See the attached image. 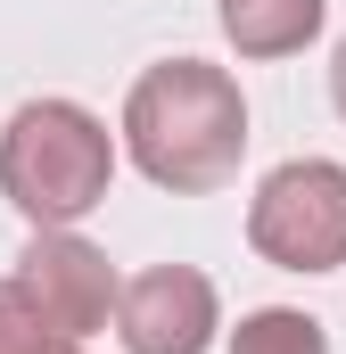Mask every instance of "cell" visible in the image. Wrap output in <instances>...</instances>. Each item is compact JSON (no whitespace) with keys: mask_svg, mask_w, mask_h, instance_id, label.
<instances>
[{"mask_svg":"<svg viewBox=\"0 0 346 354\" xmlns=\"http://www.w3.org/2000/svg\"><path fill=\"white\" fill-rule=\"evenodd\" d=\"M124 157L173 198H206L248 157V99L206 58H165L124 91Z\"/></svg>","mask_w":346,"mask_h":354,"instance_id":"6da1fadb","label":"cell"},{"mask_svg":"<svg viewBox=\"0 0 346 354\" xmlns=\"http://www.w3.org/2000/svg\"><path fill=\"white\" fill-rule=\"evenodd\" d=\"M116 189V132L83 99H25L0 124V198L33 231H75Z\"/></svg>","mask_w":346,"mask_h":354,"instance_id":"7a4b0ae2","label":"cell"},{"mask_svg":"<svg viewBox=\"0 0 346 354\" xmlns=\"http://www.w3.org/2000/svg\"><path fill=\"white\" fill-rule=\"evenodd\" d=\"M248 248L280 272H338L346 264V165L289 157L248 198Z\"/></svg>","mask_w":346,"mask_h":354,"instance_id":"3957f363","label":"cell"},{"mask_svg":"<svg viewBox=\"0 0 346 354\" xmlns=\"http://www.w3.org/2000/svg\"><path fill=\"white\" fill-rule=\"evenodd\" d=\"M8 280L25 288V305H33L58 338H91V330H107V313L124 305L116 264L91 248L83 231H33Z\"/></svg>","mask_w":346,"mask_h":354,"instance_id":"277c9868","label":"cell"},{"mask_svg":"<svg viewBox=\"0 0 346 354\" xmlns=\"http://www.w3.org/2000/svg\"><path fill=\"white\" fill-rule=\"evenodd\" d=\"M215 330H223V297L198 264H149L124 280V305H116L124 354H206Z\"/></svg>","mask_w":346,"mask_h":354,"instance_id":"5b68a950","label":"cell"},{"mask_svg":"<svg viewBox=\"0 0 346 354\" xmlns=\"http://www.w3.org/2000/svg\"><path fill=\"white\" fill-rule=\"evenodd\" d=\"M215 17H223V41L239 58H297L322 33L330 0H215Z\"/></svg>","mask_w":346,"mask_h":354,"instance_id":"8992f818","label":"cell"},{"mask_svg":"<svg viewBox=\"0 0 346 354\" xmlns=\"http://www.w3.org/2000/svg\"><path fill=\"white\" fill-rule=\"evenodd\" d=\"M231 354H330V338H322V322L297 313V305H256V313H239Z\"/></svg>","mask_w":346,"mask_h":354,"instance_id":"52a82bcc","label":"cell"},{"mask_svg":"<svg viewBox=\"0 0 346 354\" xmlns=\"http://www.w3.org/2000/svg\"><path fill=\"white\" fill-rule=\"evenodd\" d=\"M58 346H66V338L25 305V288H17V280H0V354H58Z\"/></svg>","mask_w":346,"mask_h":354,"instance_id":"ba28073f","label":"cell"},{"mask_svg":"<svg viewBox=\"0 0 346 354\" xmlns=\"http://www.w3.org/2000/svg\"><path fill=\"white\" fill-rule=\"evenodd\" d=\"M330 99H338V115H346V41H338V58H330Z\"/></svg>","mask_w":346,"mask_h":354,"instance_id":"9c48e42d","label":"cell"},{"mask_svg":"<svg viewBox=\"0 0 346 354\" xmlns=\"http://www.w3.org/2000/svg\"><path fill=\"white\" fill-rule=\"evenodd\" d=\"M58 354H83V338H66V346H58Z\"/></svg>","mask_w":346,"mask_h":354,"instance_id":"30bf717a","label":"cell"}]
</instances>
